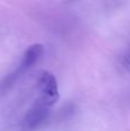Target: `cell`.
Masks as SVG:
<instances>
[{"label": "cell", "mask_w": 130, "mask_h": 131, "mask_svg": "<svg viewBox=\"0 0 130 131\" xmlns=\"http://www.w3.org/2000/svg\"><path fill=\"white\" fill-rule=\"evenodd\" d=\"M48 113H50V107L46 106L45 104H43L41 101H39L37 99L36 102L34 104V106L28 111V113L24 116V120H23L24 128L35 129L47 118Z\"/></svg>", "instance_id": "2"}, {"label": "cell", "mask_w": 130, "mask_h": 131, "mask_svg": "<svg viewBox=\"0 0 130 131\" xmlns=\"http://www.w3.org/2000/svg\"><path fill=\"white\" fill-rule=\"evenodd\" d=\"M38 100L46 106L52 107L59 100V89L54 75L50 71H43L38 79Z\"/></svg>", "instance_id": "1"}, {"label": "cell", "mask_w": 130, "mask_h": 131, "mask_svg": "<svg viewBox=\"0 0 130 131\" xmlns=\"http://www.w3.org/2000/svg\"><path fill=\"white\" fill-rule=\"evenodd\" d=\"M44 53V46L41 44H34V45L29 46L25 50L24 54H23L22 61H21L20 68L17 70V74H23L27 70H29L32 66L36 64V62L41 58Z\"/></svg>", "instance_id": "3"}]
</instances>
